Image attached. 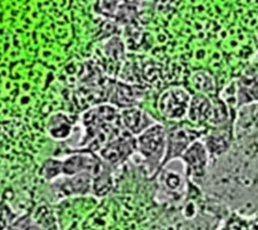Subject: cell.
<instances>
[{
  "mask_svg": "<svg viewBox=\"0 0 258 230\" xmlns=\"http://www.w3.org/2000/svg\"><path fill=\"white\" fill-rule=\"evenodd\" d=\"M206 130L207 127H197L182 123L166 128L165 153L160 164V169L164 168L173 159L179 158L190 143L201 139Z\"/></svg>",
  "mask_w": 258,
  "mask_h": 230,
  "instance_id": "7a4b0ae2",
  "label": "cell"
},
{
  "mask_svg": "<svg viewBox=\"0 0 258 230\" xmlns=\"http://www.w3.org/2000/svg\"><path fill=\"white\" fill-rule=\"evenodd\" d=\"M179 159L184 165L186 182H190L195 186H202L211 162L209 152L203 141L198 139L190 143Z\"/></svg>",
  "mask_w": 258,
  "mask_h": 230,
  "instance_id": "3957f363",
  "label": "cell"
},
{
  "mask_svg": "<svg viewBox=\"0 0 258 230\" xmlns=\"http://www.w3.org/2000/svg\"><path fill=\"white\" fill-rule=\"evenodd\" d=\"M220 230H249V221L240 214H232Z\"/></svg>",
  "mask_w": 258,
  "mask_h": 230,
  "instance_id": "ffe728a7",
  "label": "cell"
},
{
  "mask_svg": "<svg viewBox=\"0 0 258 230\" xmlns=\"http://www.w3.org/2000/svg\"><path fill=\"white\" fill-rule=\"evenodd\" d=\"M104 52L113 61H121L125 55V45L119 36L113 35L104 42Z\"/></svg>",
  "mask_w": 258,
  "mask_h": 230,
  "instance_id": "ac0fdd59",
  "label": "cell"
},
{
  "mask_svg": "<svg viewBox=\"0 0 258 230\" xmlns=\"http://www.w3.org/2000/svg\"><path fill=\"white\" fill-rule=\"evenodd\" d=\"M190 83L199 93L212 96L216 92V82L207 71L195 72L190 77Z\"/></svg>",
  "mask_w": 258,
  "mask_h": 230,
  "instance_id": "2e32d148",
  "label": "cell"
},
{
  "mask_svg": "<svg viewBox=\"0 0 258 230\" xmlns=\"http://www.w3.org/2000/svg\"><path fill=\"white\" fill-rule=\"evenodd\" d=\"M212 113L207 127H222L233 122L231 109L219 96H211Z\"/></svg>",
  "mask_w": 258,
  "mask_h": 230,
  "instance_id": "5bb4252c",
  "label": "cell"
},
{
  "mask_svg": "<svg viewBox=\"0 0 258 230\" xmlns=\"http://www.w3.org/2000/svg\"><path fill=\"white\" fill-rule=\"evenodd\" d=\"M232 123L222 127H207L206 132L201 137L205 144L210 159H216L226 154L234 142Z\"/></svg>",
  "mask_w": 258,
  "mask_h": 230,
  "instance_id": "52a82bcc",
  "label": "cell"
},
{
  "mask_svg": "<svg viewBox=\"0 0 258 230\" xmlns=\"http://www.w3.org/2000/svg\"><path fill=\"white\" fill-rule=\"evenodd\" d=\"M113 170L114 169L112 167H110L105 163L103 168L100 170V172L97 174L95 177H93L92 193L95 196L103 197L111 191L113 187V177H112Z\"/></svg>",
  "mask_w": 258,
  "mask_h": 230,
  "instance_id": "9a60e30c",
  "label": "cell"
},
{
  "mask_svg": "<svg viewBox=\"0 0 258 230\" xmlns=\"http://www.w3.org/2000/svg\"><path fill=\"white\" fill-rule=\"evenodd\" d=\"M212 113L211 96L197 93L190 96L185 117L197 127H207Z\"/></svg>",
  "mask_w": 258,
  "mask_h": 230,
  "instance_id": "7c38bea8",
  "label": "cell"
},
{
  "mask_svg": "<svg viewBox=\"0 0 258 230\" xmlns=\"http://www.w3.org/2000/svg\"><path fill=\"white\" fill-rule=\"evenodd\" d=\"M41 176L47 181H54L60 177V158L57 157H50L46 159L41 168H40Z\"/></svg>",
  "mask_w": 258,
  "mask_h": 230,
  "instance_id": "d6986e66",
  "label": "cell"
},
{
  "mask_svg": "<svg viewBox=\"0 0 258 230\" xmlns=\"http://www.w3.org/2000/svg\"><path fill=\"white\" fill-rule=\"evenodd\" d=\"M119 118L123 129L133 136H137L157 121L137 106L119 109Z\"/></svg>",
  "mask_w": 258,
  "mask_h": 230,
  "instance_id": "8fae6325",
  "label": "cell"
},
{
  "mask_svg": "<svg viewBox=\"0 0 258 230\" xmlns=\"http://www.w3.org/2000/svg\"><path fill=\"white\" fill-rule=\"evenodd\" d=\"M63 179L54 183L57 193L62 197L85 196L92 193L93 177L88 171H82L73 176H62Z\"/></svg>",
  "mask_w": 258,
  "mask_h": 230,
  "instance_id": "30bf717a",
  "label": "cell"
},
{
  "mask_svg": "<svg viewBox=\"0 0 258 230\" xmlns=\"http://www.w3.org/2000/svg\"><path fill=\"white\" fill-rule=\"evenodd\" d=\"M257 102L246 104L236 109L232 124L234 140L239 141L257 138Z\"/></svg>",
  "mask_w": 258,
  "mask_h": 230,
  "instance_id": "8992f818",
  "label": "cell"
},
{
  "mask_svg": "<svg viewBox=\"0 0 258 230\" xmlns=\"http://www.w3.org/2000/svg\"><path fill=\"white\" fill-rule=\"evenodd\" d=\"M120 3L121 1L119 0H99L97 4V11L103 16L114 18Z\"/></svg>",
  "mask_w": 258,
  "mask_h": 230,
  "instance_id": "44dd1931",
  "label": "cell"
},
{
  "mask_svg": "<svg viewBox=\"0 0 258 230\" xmlns=\"http://www.w3.org/2000/svg\"><path fill=\"white\" fill-rule=\"evenodd\" d=\"M236 85V109L257 102L258 93V69L254 62L247 66L240 77L235 80Z\"/></svg>",
  "mask_w": 258,
  "mask_h": 230,
  "instance_id": "ba28073f",
  "label": "cell"
},
{
  "mask_svg": "<svg viewBox=\"0 0 258 230\" xmlns=\"http://www.w3.org/2000/svg\"><path fill=\"white\" fill-rule=\"evenodd\" d=\"M188 91L180 86L165 89L157 99V109L161 116L169 121H181L185 118L190 100Z\"/></svg>",
  "mask_w": 258,
  "mask_h": 230,
  "instance_id": "5b68a950",
  "label": "cell"
},
{
  "mask_svg": "<svg viewBox=\"0 0 258 230\" xmlns=\"http://www.w3.org/2000/svg\"><path fill=\"white\" fill-rule=\"evenodd\" d=\"M163 169V168H161ZM160 178V182L162 187L168 191L170 194H180L182 190H184L186 179L185 177H182L178 172L171 171V170H164L162 172H157V175Z\"/></svg>",
  "mask_w": 258,
  "mask_h": 230,
  "instance_id": "e0dca14e",
  "label": "cell"
},
{
  "mask_svg": "<svg viewBox=\"0 0 258 230\" xmlns=\"http://www.w3.org/2000/svg\"><path fill=\"white\" fill-rule=\"evenodd\" d=\"M136 138V153L143 159L150 178L156 177L163 160L166 145V127L156 121Z\"/></svg>",
  "mask_w": 258,
  "mask_h": 230,
  "instance_id": "6da1fadb",
  "label": "cell"
},
{
  "mask_svg": "<svg viewBox=\"0 0 258 230\" xmlns=\"http://www.w3.org/2000/svg\"><path fill=\"white\" fill-rule=\"evenodd\" d=\"M77 117L62 111L51 113L45 124L47 134L54 140H63L71 136Z\"/></svg>",
  "mask_w": 258,
  "mask_h": 230,
  "instance_id": "4fadbf2b",
  "label": "cell"
},
{
  "mask_svg": "<svg viewBox=\"0 0 258 230\" xmlns=\"http://www.w3.org/2000/svg\"><path fill=\"white\" fill-rule=\"evenodd\" d=\"M144 94L145 90L141 86L119 81L111 85L108 103L118 109L134 107L140 103Z\"/></svg>",
  "mask_w": 258,
  "mask_h": 230,
  "instance_id": "9c48e42d",
  "label": "cell"
},
{
  "mask_svg": "<svg viewBox=\"0 0 258 230\" xmlns=\"http://www.w3.org/2000/svg\"><path fill=\"white\" fill-rule=\"evenodd\" d=\"M119 1H121V2H128L129 3L131 0H119Z\"/></svg>",
  "mask_w": 258,
  "mask_h": 230,
  "instance_id": "7402d4cb",
  "label": "cell"
},
{
  "mask_svg": "<svg viewBox=\"0 0 258 230\" xmlns=\"http://www.w3.org/2000/svg\"><path fill=\"white\" fill-rule=\"evenodd\" d=\"M136 153V138L126 130L108 141L96 154L113 169L124 163Z\"/></svg>",
  "mask_w": 258,
  "mask_h": 230,
  "instance_id": "277c9868",
  "label": "cell"
}]
</instances>
